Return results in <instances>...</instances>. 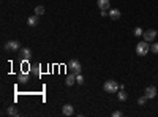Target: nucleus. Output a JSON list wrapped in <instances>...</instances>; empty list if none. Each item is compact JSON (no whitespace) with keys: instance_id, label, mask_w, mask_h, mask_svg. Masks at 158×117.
<instances>
[{"instance_id":"1","label":"nucleus","mask_w":158,"mask_h":117,"mask_svg":"<svg viewBox=\"0 0 158 117\" xmlns=\"http://www.w3.org/2000/svg\"><path fill=\"white\" fill-rule=\"evenodd\" d=\"M67 68H68L70 73H73V75H81V71H82V67H81V64H79L76 59L70 60L68 65H67Z\"/></svg>"},{"instance_id":"19","label":"nucleus","mask_w":158,"mask_h":117,"mask_svg":"<svg viewBox=\"0 0 158 117\" xmlns=\"http://www.w3.org/2000/svg\"><path fill=\"white\" fill-rule=\"evenodd\" d=\"M145 101H147V97L144 95V97H141V98L138 100V104H139V106H144V104H145Z\"/></svg>"},{"instance_id":"6","label":"nucleus","mask_w":158,"mask_h":117,"mask_svg":"<svg viewBox=\"0 0 158 117\" xmlns=\"http://www.w3.org/2000/svg\"><path fill=\"white\" fill-rule=\"evenodd\" d=\"M62 114L63 115H73L74 114V108H73V104H65L63 108H62Z\"/></svg>"},{"instance_id":"9","label":"nucleus","mask_w":158,"mask_h":117,"mask_svg":"<svg viewBox=\"0 0 158 117\" xmlns=\"http://www.w3.org/2000/svg\"><path fill=\"white\" fill-rule=\"evenodd\" d=\"M97 5H98L100 10H109L111 2H109V0H97Z\"/></svg>"},{"instance_id":"4","label":"nucleus","mask_w":158,"mask_h":117,"mask_svg":"<svg viewBox=\"0 0 158 117\" xmlns=\"http://www.w3.org/2000/svg\"><path fill=\"white\" fill-rule=\"evenodd\" d=\"M5 49H6V51H11V52L19 51V49H21V43L16 41V40H11V41H8V43L5 44Z\"/></svg>"},{"instance_id":"11","label":"nucleus","mask_w":158,"mask_h":117,"mask_svg":"<svg viewBox=\"0 0 158 117\" xmlns=\"http://www.w3.org/2000/svg\"><path fill=\"white\" fill-rule=\"evenodd\" d=\"M74 82H76V75L70 73V75L67 76V79H65V84H67V86H73Z\"/></svg>"},{"instance_id":"3","label":"nucleus","mask_w":158,"mask_h":117,"mask_svg":"<svg viewBox=\"0 0 158 117\" xmlns=\"http://www.w3.org/2000/svg\"><path fill=\"white\" fill-rule=\"evenodd\" d=\"M147 52H149V43L147 41L136 44V54L138 56H147Z\"/></svg>"},{"instance_id":"17","label":"nucleus","mask_w":158,"mask_h":117,"mask_svg":"<svg viewBox=\"0 0 158 117\" xmlns=\"http://www.w3.org/2000/svg\"><path fill=\"white\" fill-rule=\"evenodd\" d=\"M133 33H134V37H141V35H142L144 32H142V29H141V27H136V29L133 30Z\"/></svg>"},{"instance_id":"12","label":"nucleus","mask_w":158,"mask_h":117,"mask_svg":"<svg viewBox=\"0 0 158 117\" xmlns=\"http://www.w3.org/2000/svg\"><path fill=\"white\" fill-rule=\"evenodd\" d=\"M17 81H19L21 84H27L29 82V75L27 73H19L17 75Z\"/></svg>"},{"instance_id":"2","label":"nucleus","mask_w":158,"mask_h":117,"mask_svg":"<svg viewBox=\"0 0 158 117\" xmlns=\"http://www.w3.org/2000/svg\"><path fill=\"white\" fill-rule=\"evenodd\" d=\"M103 89H105V92H108V93H116L120 89V86L116 82V81L109 79V81H106V82L103 84Z\"/></svg>"},{"instance_id":"7","label":"nucleus","mask_w":158,"mask_h":117,"mask_svg":"<svg viewBox=\"0 0 158 117\" xmlns=\"http://www.w3.org/2000/svg\"><path fill=\"white\" fill-rule=\"evenodd\" d=\"M120 10H117V8H109V17L111 19H114V21H117V19H120Z\"/></svg>"},{"instance_id":"20","label":"nucleus","mask_w":158,"mask_h":117,"mask_svg":"<svg viewBox=\"0 0 158 117\" xmlns=\"http://www.w3.org/2000/svg\"><path fill=\"white\" fill-rule=\"evenodd\" d=\"M150 51L153 52V54H158V43H153L152 46H150Z\"/></svg>"},{"instance_id":"18","label":"nucleus","mask_w":158,"mask_h":117,"mask_svg":"<svg viewBox=\"0 0 158 117\" xmlns=\"http://www.w3.org/2000/svg\"><path fill=\"white\" fill-rule=\"evenodd\" d=\"M76 82L82 86V84H84V76H82V75H76Z\"/></svg>"},{"instance_id":"16","label":"nucleus","mask_w":158,"mask_h":117,"mask_svg":"<svg viewBox=\"0 0 158 117\" xmlns=\"http://www.w3.org/2000/svg\"><path fill=\"white\" fill-rule=\"evenodd\" d=\"M117 97H119V100H120V101H125V100H127V97H128V95H127V93L123 92V89H120V92L117 93Z\"/></svg>"},{"instance_id":"13","label":"nucleus","mask_w":158,"mask_h":117,"mask_svg":"<svg viewBox=\"0 0 158 117\" xmlns=\"http://www.w3.org/2000/svg\"><path fill=\"white\" fill-rule=\"evenodd\" d=\"M6 114H8V115H14V117H17V115H19V111H17L16 106H8Z\"/></svg>"},{"instance_id":"21","label":"nucleus","mask_w":158,"mask_h":117,"mask_svg":"<svg viewBox=\"0 0 158 117\" xmlns=\"http://www.w3.org/2000/svg\"><path fill=\"white\" fill-rule=\"evenodd\" d=\"M123 115V112H120V111H114L112 112V117H122Z\"/></svg>"},{"instance_id":"14","label":"nucleus","mask_w":158,"mask_h":117,"mask_svg":"<svg viewBox=\"0 0 158 117\" xmlns=\"http://www.w3.org/2000/svg\"><path fill=\"white\" fill-rule=\"evenodd\" d=\"M27 24H29L30 27H33V25L38 24V17H36V14H35V16H30L29 19H27Z\"/></svg>"},{"instance_id":"8","label":"nucleus","mask_w":158,"mask_h":117,"mask_svg":"<svg viewBox=\"0 0 158 117\" xmlns=\"http://www.w3.org/2000/svg\"><path fill=\"white\" fill-rule=\"evenodd\" d=\"M144 95H145L147 98H155V95H156V87H153V86L147 87L145 92H144Z\"/></svg>"},{"instance_id":"15","label":"nucleus","mask_w":158,"mask_h":117,"mask_svg":"<svg viewBox=\"0 0 158 117\" xmlns=\"http://www.w3.org/2000/svg\"><path fill=\"white\" fill-rule=\"evenodd\" d=\"M35 14H36V16H41V14H44V6H41V5L35 6Z\"/></svg>"},{"instance_id":"5","label":"nucleus","mask_w":158,"mask_h":117,"mask_svg":"<svg viewBox=\"0 0 158 117\" xmlns=\"http://www.w3.org/2000/svg\"><path fill=\"white\" fill-rule=\"evenodd\" d=\"M142 37H144V41L152 43V41L156 38V30H145V32L142 33Z\"/></svg>"},{"instance_id":"10","label":"nucleus","mask_w":158,"mask_h":117,"mask_svg":"<svg viewBox=\"0 0 158 117\" xmlns=\"http://www.w3.org/2000/svg\"><path fill=\"white\" fill-rule=\"evenodd\" d=\"M30 57H32V51L29 48H22L21 49V59L22 60H29Z\"/></svg>"}]
</instances>
